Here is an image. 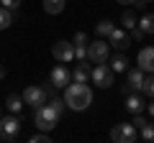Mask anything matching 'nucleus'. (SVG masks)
I'll return each mask as SVG.
<instances>
[{"mask_svg": "<svg viewBox=\"0 0 154 143\" xmlns=\"http://www.w3.org/2000/svg\"><path fill=\"white\" fill-rule=\"evenodd\" d=\"M93 102V89L88 87V82H72L64 87V105L75 112H82Z\"/></svg>", "mask_w": 154, "mask_h": 143, "instance_id": "nucleus-1", "label": "nucleus"}, {"mask_svg": "<svg viewBox=\"0 0 154 143\" xmlns=\"http://www.w3.org/2000/svg\"><path fill=\"white\" fill-rule=\"evenodd\" d=\"M57 120H59V112L51 105L44 102V105H38V107H33V123H36L38 130H54Z\"/></svg>", "mask_w": 154, "mask_h": 143, "instance_id": "nucleus-2", "label": "nucleus"}, {"mask_svg": "<svg viewBox=\"0 0 154 143\" xmlns=\"http://www.w3.org/2000/svg\"><path fill=\"white\" fill-rule=\"evenodd\" d=\"M110 138L116 143H134L139 138V130L134 128V123H116L110 128Z\"/></svg>", "mask_w": 154, "mask_h": 143, "instance_id": "nucleus-3", "label": "nucleus"}, {"mask_svg": "<svg viewBox=\"0 0 154 143\" xmlns=\"http://www.w3.org/2000/svg\"><path fill=\"white\" fill-rule=\"evenodd\" d=\"M18 133H21V120L16 118V112L8 118H0V141L11 143L18 138Z\"/></svg>", "mask_w": 154, "mask_h": 143, "instance_id": "nucleus-4", "label": "nucleus"}, {"mask_svg": "<svg viewBox=\"0 0 154 143\" xmlns=\"http://www.w3.org/2000/svg\"><path fill=\"white\" fill-rule=\"evenodd\" d=\"M90 79H93L98 87H110L113 84V79H116V72L110 69V66H105V61H100V64H95L93 66V72H90Z\"/></svg>", "mask_w": 154, "mask_h": 143, "instance_id": "nucleus-5", "label": "nucleus"}, {"mask_svg": "<svg viewBox=\"0 0 154 143\" xmlns=\"http://www.w3.org/2000/svg\"><path fill=\"white\" fill-rule=\"evenodd\" d=\"M51 54H54V59L59 64H69V61H75V44H69V41H57L51 46Z\"/></svg>", "mask_w": 154, "mask_h": 143, "instance_id": "nucleus-6", "label": "nucleus"}, {"mask_svg": "<svg viewBox=\"0 0 154 143\" xmlns=\"http://www.w3.org/2000/svg\"><path fill=\"white\" fill-rule=\"evenodd\" d=\"M108 51H110V44H105V41H93V44H88V61L90 64H100V61L108 59Z\"/></svg>", "mask_w": 154, "mask_h": 143, "instance_id": "nucleus-7", "label": "nucleus"}, {"mask_svg": "<svg viewBox=\"0 0 154 143\" xmlns=\"http://www.w3.org/2000/svg\"><path fill=\"white\" fill-rule=\"evenodd\" d=\"M21 97H23V102H26V105H33V107H38V105L46 102V92H44L41 84H28V87L23 89Z\"/></svg>", "mask_w": 154, "mask_h": 143, "instance_id": "nucleus-8", "label": "nucleus"}, {"mask_svg": "<svg viewBox=\"0 0 154 143\" xmlns=\"http://www.w3.org/2000/svg\"><path fill=\"white\" fill-rule=\"evenodd\" d=\"M108 44L116 46V49H121V51H126L128 46H131V39H128V33H126V31H121V28H113V31H110V36H108Z\"/></svg>", "mask_w": 154, "mask_h": 143, "instance_id": "nucleus-9", "label": "nucleus"}, {"mask_svg": "<svg viewBox=\"0 0 154 143\" xmlns=\"http://www.w3.org/2000/svg\"><path fill=\"white\" fill-rule=\"evenodd\" d=\"M139 69H144V72H149L152 74L154 72V46H144L141 51H139Z\"/></svg>", "mask_w": 154, "mask_h": 143, "instance_id": "nucleus-10", "label": "nucleus"}, {"mask_svg": "<svg viewBox=\"0 0 154 143\" xmlns=\"http://www.w3.org/2000/svg\"><path fill=\"white\" fill-rule=\"evenodd\" d=\"M69 79H72V74L64 69V66H54V69H51V74H49V82L54 84V87H67V84H69Z\"/></svg>", "mask_w": 154, "mask_h": 143, "instance_id": "nucleus-11", "label": "nucleus"}, {"mask_svg": "<svg viewBox=\"0 0 154 143\" xmlns=\"http://www.w3.org/2000/svg\"><path fill=\"white\" fill-rule=\"evenodd\" d=\"M126 110L131 112V115H141V112L146 110V102H144L139 95H126Z\"/></svg>", "mask_w": 154, "mask_h": 143, "instance_id": "nucleus-12", "label": "nucleus"}, {"mask_svg": "<svg viewBox=\"0 0 154 143\" xmlns=\"http://www.w3.org/2000/svg\"><path fill=\"white\" fill-rule=\"evenodd\" d=\"M144 74H146V72L139 69V66H136V69H128V87L136 89V92H139V89H144V82H146Z\"/></svg>", "mask_w": 154, "mask_h": 143, "instance_id": "nucleus-13", "label": "nucleus"}, {"mask_svg": "<svg viewBox=\"0 0 154 143\" xmlns=\"http://www.w3.org/2000/svg\"><path fill=\"white\" fill-rule=\"evenodd\" d=\"M90 72H93V66H90L85 59L77 61L75 72H72V82H88V79H90Z\"/></svg>", "mask_w": 154, "mask_h": 143, "instance_id": "nucleus-14", "label": "nucleus"}, {"mask_svg": "<svg viewBox=\"0 0 154 143\" xmlns=\"http://www.w3.org/2000/svg\"><path fill=\"white\" fill-rule=\"evenodd\" d=\"M67 5V0H44V10L51 13V16H57V13H62Z\"/></svg>", "mask_w": 154, "mask_h": 143, "instance_id": "nucleus-15", "label": "nucleus"}, {"mask_svg": "<svg viewBox=\"0 0 154 143\" xmlns=\"http://www.w3.org/2000/svg\"><path fill=\"white\" fill-rule=\"evenodd\" d=\"M110 69L118 74V72H126L128 69V59H126V54H116L113 56V61H110Z\"/></svg>", "mask_w": 154, "mask_h": 143, "instance_id": "nucleus-16", "label": "nucleus"}, {"mask_svg": "<svg viewBox=\"0 0 154 143\" xmlns=\"http://www.w3.org/2000/svg\"><path fill=\"white\" fill-rule=\"evenodd\" d=\"M23 105H26V102H23V97H18V95H8V100H5V107H8L11 112H16V115L21 112Z\"/></svg>", "mask_w": 154, "mask_h": 143, "instance_id": "nucleus-17", "label": "nucleus"}, {"mask_svg": "<svg viewBox=\"0 0 154 143\" xmlns=\"http://www.w3.org/2000/svg\"><path fill=\"white\" fill-rule=\"evenodd\" d=\"M113 28H116V26H113L110 21H100V23H95V33H98L100 39H108Z\"/></svg>", "mask_w": 154, "mask_h": 143, "instance_id": "nucleus-18", "label": "nucleus"}, {"mask_svg": "<svg viewBox=\"0 0 154 143\" xmlns=\"http://www.w3.org/2000/svg\"><path fill=\"white\" fill-rule=\"evenodd\" d=\"M139 28H141L144 33H154V13H146V16H141V21H139Z\"/></svg>", "mask_w": 154, "mask_h": 143, "instance_id": "nucleus-19", "label": "nucleus"}, {"mask_svg": "<svg viewBox=\"0 0 154 143\" xmlns=\"http://www.w3.org/2000/svg\"><path fill=\"white\" fill-rule=\"evenodd\" d=\"M11 23H13V10H8V8L0 5V31H5Z\"/></svg>", "mask_w": 154, "mask_h": 143, "instance_id": "nucleus-20", "label": "nucleus"}, {"mask_svg": "<svg viewBox=\"0 0 154 143\" xmlns=\"http://www.w3.org/2000/svg\"><path fill=\"white\" fill-rule=\"evenodd\" d=\"M121 23H123V28H128V31H131V28H136V13H134V10H126V13H123V16H121Z\"/></svg>", "mask_w": 154, "mask_h": 143, "instance_id": "nucleus-21", "label": "nucleus"}, {"mask_svg": "<svg viewBox=\"0 0 154 143\" xmlns=\"http://www.w3.org/2000/svg\"><path fill=\"white\" fill-rule=\"evenodd\" d=\"M139 133H141V138H144V141H149V143H152V141H154V123H146L144 128H139Z\"/></svg>", "mask_w": 154, "mask_h": 143, "instance_id": "nucleus-22", "label": "nucleus"}, {"mask_svg": "<svg viewBox=\"0 0 154 143\" xmlns=\"http://www.w3.org/2000/svg\"><path fill=\"white\" fill-rule=\"evenodd\" d=\"M49 105L54 107L57 112H59V115L64 112V107H67V105H64V97H49Z\"/></svg>", "mask_w": 154, "mask_h": 143, "instance_id": "nucleus-23", "label": "nucleus"}, {"mask_svg": "<svg viewBox=\"0 0 154 143\" xmlns=\"http://www.w3.org/2000/svg\"><path fill=\"white\" fill-rule=\"evenodd\" d=\"M144 92H146L149 97H154V72L146 77V82H144Z\"/></svg>", "mask_w": 154, "mask_h": 143, "instance_id": "nucleus-24", "label": "nucleus"}, {"mask_svg": "<svg viewBox=\"0 0 154 143\" xmlns=\"http://www.w3.org/2000/svg\"><path fill=\"white\" fill-rule=\"evenodd\" d=\"M75 46H88V33H82V31H77L75 33V41H72Z\"/></svg>", "mask_w": 154, "mask_h": 143, "instance_id": "nucleus-25", "label": "nucleus"}, {"mask_svg": "<svg viewBox=\"0 0 154 143\" xmlns=\"http://www.w3.org/2000/svg\"><path fill=\"white\" fill-rule=\"evenodd\" d=\"M51 138L46 136V130H41V133H36V136H31V143H49Z\"/></svg>", "mask_w": 154, "mask_h": 143, "instance_id": "nucleus-26", "label": "nucleus"}, {"mask_svg": "<svg viewBox=\"0 0 154 143\" xmlns=\"http://www.w3.org/2000/svg\"><path fill=\"white\" fill-rule=\"evenodd\" d=\"M75 59H77V61L88 59V46H75Z\"/></svg>", "mask_w": 154, "mask_h": 143, "instance_id": "nucleus-27", "label": "nucleus"}, {"mask_svg": "<svg viewBox=\"0 0 154 143\" xmlns=\"http://www.w3.org/2000/svg\"><path fill=\"white\" fill-rule=\"evenodd\" d=\"M0 5L8 8V10H16V8L21 5V0H0Z\"/></svg>", "mask_w": 154, "mask_h": 143, "instance_id": "nucleus-28", "label": "nucleus"}, {"mask_svg": "<svg viewBox=\"0 0 154 143\" xmlns=\"http://www.w3.org/2000/svg\"><path fill=\"white\" fill-rule=\"evenodd\" d=\"M131 36H134V41H141L144 36H146V33H144L141 28H131Z\"/></svg>", "mask_w": 154, "mask_h": 143, "instance_id": "nucleus-29", "label": "nucleus"}, {"mask_svg": "<svg viewBox=\"0 0 154 143\" xmlns=\"http://www.w3.org/2000/svg\"><path fill=\"white\" fill-rule=\"evenodd\" d=\"M144 125H146V120H144L141 115H134V128L139 130V128H144Z\"/></svg>", "mask_w": 154, "mask_h": 143, "instance_id": "nucleus-30", "label": "nucleus"}, {"mask_svg": "<svg viewBox=\"0 0 154 143\" xmlns=\"http://www.w3.org/2000/svg\"><path fill=\"white\" fill-rule=\"evenodd\" d=\"M149 3H154V0H136V5H139V8H144V5H149Z\"/></svg>", "mask_w": 154, "mask_h": 143, "instance_id": "nucleus-31", "label": "nucleus"}, {"mask_svg": "<svg viewBox=\"0 0 154 143\" xmlns=\"http://www.w3.org/2000/svg\"><path fill=\"white\" fill-rule=\"evenodd\" d=\"M116 3H123V5H136V0H116Z\"/></svg>", "mask_w": 154, "mask_h": 143, "instance_id": "nucleus-32", "label": "nucleus"}, {"mask_svg": "<svg viewBox=\"0 0 154 143\" xmlns=\"http://www.w3.org/2000/svg\"><path fill=\"white\" fill-rule=\"evenodd\" d=\"M146 110H149V112H152V115H154V97H152V102L146 105Z\"/></svg>", "mask_w": 154, "mask_h": 143, "instance_id": "nucleus-33", "label": "nucleus"}, {"mask_svg": "<svg viewBox=\"0 0 154 143\" xmlns=\"http://www.w3.org/2000/svg\"><path fill=\"white\" fill-rule=\"evenodd\" d=\"M3 77H5V69H3V66H0V79H3Z\"/></svg>", "mask_w": 154, "mask_h": 143, "instance_id": "nucleus-34", "label": "nucleus"}, {"mask_svg": "<svg viewBox=\"0 0 154 143\" xmlns=\"http://www.w3.org/2000/svg\"><path fill=\"white\" fill-rule=\"evenodd\" d=\"M0 118H3V112H0Z\"/></svg>", "mask_w": 154, "mask_h": 143, "instance_id": "nucleus-35", "label": "nucleus"}]
</instances>
